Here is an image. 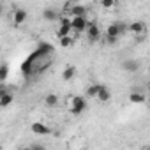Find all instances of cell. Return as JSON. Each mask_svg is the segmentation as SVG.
Masks as SVG:
<instances>
[{"instance_id":"1","label":"cell","mask_w":150,"mask_h":150,"mask_svg":"<svg viewBox=\"0 0 150 150\" xmlns=\"http://www.w3.org/2000/svg\"><path fill=\"white\" fill-rule=\"evenodd\" d=\"M65 104H67L69 113H72V115H81L87 110V99L83 96H71V97H67Z\"/></svg>"},{"instance_id":"2","label":"cell","mask_w":150,"mask_h":150,"mask_svg":"<svg viewBox=\"0 0 150 150\" xmlns=\"http://www.w3.org/2000/svg\"><path fill=\"white\" fill-rule=\"evenodd\" d=\"M127 32V25H124V23H120V21H117V23H111L110 27H108V30H106V37H108V42H117V39L120 37V35H124Z\"/></svg>"},{"instance_id":"3","label":"cell","mask_w":150,"mask_h":150,"mask_svg":"<svg viewBox=\"0 0 150 150\" xmlns=\"http://www.w3.org/2000/svg\"><path fill=\"white\" fill-rule=\"evenodd\" d=\"M87 25H88L87 16H72V18H71V28L76 30V32H80V34L85 32Z\"/></svg>"},{"instance_id":"4","label":"cell","mask_w":150,"mask_h":150,"mask_svg":"<svg viewBox=\"0 0 150 150\" xmlns=\"http://www.w3.org/2000/svg\"><path fill=\"white\" fill-rule=\"evenodd\" d=\"M127 30H129L132 35H145V32H146V25H145L143 21H132V23L127 25Z\"/></svg>"},{"instance_id":"5","label":"cell","mask_w":150,"mask_h":150,"mask_svg":"<svg viewBox=\"0 0 150 150\" xmlns=\"http://www.w3.org/2000/svg\"><path fill=\"white\" fill-rule=\"evenodd\" d=\"M87 34H88V39L94 42V41H99V37H101V30H99V27L94 23V21H88V25H87Z\"/></svg>"},{"instance_id":"6","label":"cell","mask_w":150,"mask_h":150,"mask_svg":"<svg viewBox=\"0 0 150 150\" xmlns=\"http://www.w3.org/2000/svg\"><path fill=\"white\" fill-rule=\"evenodd\" d=\"M30 131H32L34 134H37V136H46V134L51 132V129H50L48 125H44L42 122H34V124L30 125Z\"/></svg>"},{"instance_id":"7","label":"cell","mask_w":150,"mask_h":150,"mask_svg":"<svg viewBox=\"0 0 150 150\" xmlns=\"http://www.w3.org/2000/svg\"><path fill=\"white\" fill-rule=\"evenodd\" d=\"M27 18H28V14L25 9H14V13H13V23L14 25H23L27 21Z\"/></svg>"},{"instance_id":"8","label":"cell","mask_w":150,"mask_h":150,"mask_svg":"<svg viewBox=\"0 0 150 150\" xmlns=\"http://www.w3.org/2000/svg\"><path fill=\"white\" fill-rule=\"evenodd\" d=\"M60 20V27H58V37L60 35H69L71 34V18H58Z\"/></svg>"},{"instance_id":"9","label":"cell","mask_w":150,"mask_h":150,"mask_svg":"<svg viewBox=\"0 0 150 150\" xmlns=\"http://www.w3.org/2000/svg\"><path fill=\"white\" fill-rule=\"evenodd\" d=\"M96 99L101 101V103H108V101L111 99V92H110V88H108L106 85H99V92H97Z\"/></svg>"},{"instance_id":"10","label":"cell","mask_w":150,"mask_h":150,"mask_svg":"<svg viewBox=\"0 0 150 150\" xmlns=\"http://www.w3.org/2000/svg\"><path fill=\"white\" fill-rule=\"evenodd\" d=\"M122 69L127 72H136L139 69V62L138 60H124L122 62Z\"/></svg>"},{"instance_id":"11","label":"cell","mask_w":150,"mask_h":150,"mask_svg":"<svg viewBox=\"0 0 150 150\" xmlns=\"http://www.w3.org/2000/svg\"><path fill=\"white\" fill-rule=\"evenodd\" d=\"M74 76H76V67H74V65H67L62 71V80H65V81H71Z\"/></svg>"},{"instance_id":"12","label":"cell","mask_w":150,"mask_h":150,"mask_svg":"<svg viewBox=\"0 0 150 150\" xmlns=\"http://www.w3.org/2000/svg\"><path fill=\"white\" fill-rule=\"evenodd\" d=\"M129 101H131L132 104H143V103L146 101V96H145V94H141V92H131Z\"/></svg>"},{"instance_id":"13","label":"cell","mask_w":150,"mask_h":150,"mask_svg":"<svg viewBox=\"0 0 150 150\" xmlns=\"http://www.w3.org/2000/svg\"><path fill=\"white\" fill-rule=\"evenodd\" d=\"M58 101H60V99H58V96H57V94H53V92H51V94H48V96L44 97V104H46L48 108H55V106L58 104Z\"/></svg>"},{"instance_id":"14","label":"cell","mask_w":150,"mask_h":150,"mask_svg":"<svg viewBox=\"0 0 150 150\" xmlns=\"http://www.w3.org/2000/svg\"><path fill=\"white\" fill-rule=\"evenodd\" d=\"M69 11L72 13V16H85L87 14V7L85 6H80V4H74Z\"/></svg>"},{"instance_id":"15","label":"cell","mask_w":150,"mask_h":150,"mask_svg":"<svg viewBox=\"0 0 150 150\" xmlns=\"http://www.w3.org/2000/svg\"><path fill=\"white\" fill-rule=\"evenodd\" d=\"M42 16H44V20H48V21H57L60 16L55 13V9H44L42 11Z\"/></svg>"},{"instance_id":"16","label":"cell","mask_w":150,"mask_h":150,"mask_svg":"<svg viewBox=\"0 0 150 150\" xmlns=\"http://www.w3.org/2000/svg\"><path fill=\"white\" fill-rule=\"evenodd\" d=\"M58 41H60V46H62V48H71L72 42H74V39H72L71 35H60Z\"/></svg>"},{"instance_id":"17","label":"cell","mask_w":150,"mask_h":150,"mask_svg":"<svg viewBox=\"0 0 150 150\" xmlns=\"http://www.w3.org/2000/svg\"><path fill=\"white\" fill-rule=\"evenodd\" d=\"M99 85H101V83H94V85H90V87L87 88V97L96 99V96H97V92H99Z\"/></svg>"},{"instance_id":"18","label":"cell","mask_w":150,"mask_h":150,"mask_svg":"<svg viewBox=\"0 0 150 150\" xmlns=\"http://www.w3.org/2000/svg\"><path fill=\"white\" fill-rule=\"evenodd\" d=\"M9 76V65L7 64H0V81H6Z\"/></svg>"},{"instance_id":"19","label":"cell","mask_w":150,"mask_h":150,"mask_svg":"<svg viewBox=\"0 0 150 150\" xmlns=\"http://www.w3.org/2000/svg\"><path fill=\"white\" fill-rule=\"evenodd\" d=\"M103 9H113L115 7V0H101Z\"/></svg>"},{"instance_id":"20","label":"cell","mask_w":150,"mask_h":150,"mask_svg":"<svg viewBox=\"0 0 150 150\" xmlns=\"http://www.w3.org/2000/svg\"><path fill=\"white\" fill-rule=\"evenodd\" d=\"M2 11H4V9H2V4H0V14H2Z\"/></svg>"}]
</instances>
